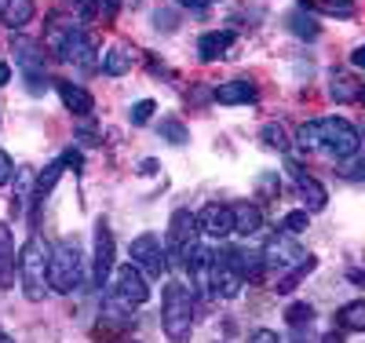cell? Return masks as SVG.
I'll return each instance as SVG.
<instances>
[{"label":"cell","mask_w":365,"mask_h":343,"mask_svg":"<svg viewBox=\"0 0 365 343\" xmlns=\"http://www.w3.org/2000/svg\"><path fill=\"white\" fill-rule=\"evenodd\" d=\"M44 48H48L55 58L70 62V66H77V70H84V73L99 70V48H96V41H91L84 29L73 26V22L51 19L48 37H44Z\"/></svg>","instance_id":"obj_2"},{"label":"cell","mask_w":365,"mask_h":343,"mask_svg":"<svg viewBox=\"0 0 365 343\" xmlns=\"http://www.w3.org/2000/svg\"><path fill=\"white\" fill-rule=\"evenodd\" d=\"M158 132H161V139H168L172 146H187V143H190V132H187V124H182L179 117H165Z\"/></svg>","instance_id":"obj_29"},{"label":"cell","mask_w":365,"mask_h":343,"mask_svg":"<svg viewBox=\"0 0 365 343\" xmlns=\"http://www.w3.org/2000/svg\"><path fill=\"white\" fill-rule=\"evenodd\" d=\"M128 252H132V267H139L143 274H150V277L168 274V248L161 245L158 234H139Z\"/></svg>","instance_id":"obj_8"},{"label":"cell","mask_w":365,"mask_h":343,"mask_svg":"<svg viewBox=\"0 0 365 343\" xmlns=\"http://www.w3.org/2000/svg\"><path fill=\"white\" fill-rule=\"evenodd\" d=\"M113 300L128 303V307H139V303H146V300H150L146 274H143L139 267H132V263L117 267V274H113Z\"/></svg>","instance_id":"obj_9"},{"label":"cell","mask_w":365,"mask_h":343,"mask_svg":"<svg viewBox=\"0 0 365 343\" xmlns=\"http://www.w3.org/2000/svg\"><path fill=\"white\" fill-rule=\"evenodd\" d=\"M307 223H311V212H289L285 215V220H282V230L285 234H303V230H307Z\"/></svg>","instance_id":"obj_33"},{"label":"cell","mask_w":365,"mask_h":343,"mask_svg":"<svg viewBox=\"0 0 365 343\" xmlns=\"http://www.w3.org/2000/svg\"><path fill=\"white\" fill-rule=\"evenodd\" d=\"M197 215L190 212V208H179V212H172V220H168V234H165V248H172V252L179 256L187 245H194L197 241Z\"/></svg>","instance_id":"obj_13"},{"label":"cell","mask_w":365,"mask_h":343,"mask_svg":"<svg viewBox=\"0 0 365 343\" xmlns=\"http://www.w3.org/2000/svg\"><path fill=\"white\" fill-rule=\"evenodd\" d=\"M70 8H73V15H77L81 22H88V19H96L99 0H70Z\"/></svg>","instance_id":"obj_35"},{"label":"cell","mask_w":365,"mask_h":343,"mask_svg":"<svg viewBox=\"0 0 365 343\" xmlns=\"http://www.w3.org/2000/svg\"><path fill=\"white\" fill-rule=\"evenodd\" d=\"M259 139H263L270 150H289V135H285L282 124H263V128H259Z\"/></svg>","instance_id":"obj_32"},{"label":"cell","mask_w":365,"mask_h":343,"mask_svg":"<svg viewBox=\"0 0 365 343\" xmlns=\"http://www.w3.org/2000/svg\"><path fill=\"white\" fill-rule=\"evenodd\" d=\"M285 322L292 325V329H307L311 322H314V307L311 303H289V310H285Z\"/></svg>","instance_id":"obj_31"},{"label":"cell","mask_w":365,"mask_h":343,"mask_svg":"<svg viewBox=\"0 0 365 343\" xmlns=\"http://www.w3.org/2000/svg\"><path fill=\"white\" fill-rule=\"evenodd\" d=\"M241 274L234 270L230 256H227V248H216V252H208V270H205V289H212L216 296L223 300H234L241 292Z\"/></svg>","instance_id":"obj_7"},{"label":"cell","mask_w":365,"mask_h":343,"mask_svg":"<svg viewBox=\"0 0 365 343\" xmlns=\"http://www.w3.org/2000/svg\"><path fill=\"white\" fill-rule=\"evenodd\" d=\"M289 29L296 37H303V41H314L322 29H318V19L314 15H307L303 8H296V11H289Z\"/></svg>","instance_id":"obj_28"},{"label":"cell","mask_w":365,"mask_h":343,"mask_svg":"<svg viewBox=\"0 0 365 343\" xmlns=\"http://www.w3.org/2000/svg\"><path fill=\"white\" fill-rule=\"evenodd\" d=\"M361 91H365V84L354 77V73H332L329 77V99L332 103H358L361 99Z\"/></svg>","instance_id":"obj_20"},{"label":"cell","mask_w":365,"mask_h":343,"mask_svg":"<svg viewBox=\"0 0 365 343\" xmlns=\"http://www.w3.org/2000/svg\"><path fill=\"white\" fill-rule=\"evenodd\" d=\"M11 51H15V66L29 88V96H44L48 91V73H44V55H41V44L29 41V37H11Z\"/></svg>","instance_id":"obj_6"},{"label":"cell","mask_w":365,"mask_h":343,"mask_svg":"<svg viewBox=\"0 0 365 343\" xmlns=\"http://www.w3.org/2000/svg\"><path fill=\"white\" fill-rule=\"evenodd\" d=\"M318 8V11H325V15H340V19H351L354 15V4L351 0H299V8Z\"/></svg>","instance_id":"obj_30"},{"label":"cell","mask_w":365,"mask_h":343,"mask_svg":"<svg viewBox=\"0 0 365 343\" xmlns=\"http://www.w3.org/2000/svg\"><path fill=\"white\" fill-rule=\"evenodd\" d=\"M48 256H51V245L41 234H29L26 245L19 248V282L29 303H41L48 296Z\"/></svg>","instance_id":"obj_3"},{"label":"cell","mask_w":365,"mask_h":343,"mask_svg":"<svg viewBox=\"0 0 365 343\" xmlns=\"http://www.w3.org/2000/svg\"><path fill=\"white\" fill-rule=\"evenodd\" d=\"M139 168H143V175H154V172H158V161H143Z\"/></svg>","instance_id":"obj_44"},{"label":"cell","mask_w":365,"mask_h":343,"mask_svg":"<svg viewBox=\"0 0 365 343\" xmlns=\"http://www.w3.org/2000/svg\"><path fill=\"white\" fill-rule=\"evenodd\" d=\"M55 91H58V99H63V106L73 117H91V110H96V99L73 81H55Z\"/></svg>","instance_id":"obj_16"},{"label":"cell","mask_w":365,"mask_h":343,"mask_svg":"<svg viewBox=\"0 0 365 343\" xmlns=\"http://www.w3.org/2000/svg\"><path fill=\"white\" fill-rule=\"evenodd\" d=\"M34 0H0V22L11 26V29H22L29 19H34Z\"/></svg>","instance_id":"obj_24"},{"label":"cell","mask_w":365,"mask_h":343,"mask_svg":"<svg viewBox=\"0 0 365 343\" xmlns=\"http://www.w3.org/2000/svg\"><path fill=\"white\" fill-rule=\"evenodd\" d=\"M99 70H103L106 77H125V73L132 70V51H128L125 44L106 48V51L99 55Z\"/></svg>","instance_id":"obj_22"},{"label":"cell","mask_w":365,"mask_h":343,"mask_svg":"<svg viewBox=\"0 0 365 343\" xmlns=\"http://www.w3.org/2000/svg\"><path fill=\"white\" fill-rule=\"evenodd\" d=\"M216 103H223V106L256 103V84H249V81H227V84L216 88Z\"/></svg>","instance_id":"obj_23"},{"label":"cell","mask_w":365,"mask_h":343,"mask_svg":"<svg viewBox=\"0 0 365 343\" xmlns=\"http://www.w3.org/2000/svg\"><path fill=\"white\" fill-rule=\"evenodd\" d=\"M259 256H263V270H278V274H285V270H292L307 252H303V248H299L292 237L278 234V237H270V241L259 248Z\"/></svg>","instance_id":"obj_10"},{"label":"cell","mask_w":365,"mask_h":343,"mask_svg":"<svg viewBox=\"0 0 365 343\" xmlns=\"http://www.w3.org/2000/svg\"><path fill=\"white\" fill-rule=\"evenodd\" d=\"M227 256L234 263V270L241 274V282H263V256L252 252V248H227Z\"/></svg>","instance_id":"obj_18"},{"label":"cell","mask_w":365,"mask_h":343,"mask_svg":"<svg viewBox=\"0 0 365 343\" xmlns=\"http://www.w3.org/2000/svg\"><path fill=\"white\" fill-rule=\"evenodd\" d=\"M259 190H263V194H278V190H282V183H278V175H274V172L259 175Z\"/></svg>","instance_id":"obj_37"},{"label":"cell","mask_w":365,"mask_h":343,"mask_svg":"<svg viewBox=\"0 0 365 343\" xmlns=\"http://www.w3.org/2000/svg\"><path fill=\"white\" fill-rule=\"evenodd\" d=\"M314 267H318V260L314 256H303L292 270H285L282 277H278V285H274V292H278V296H289L299 282H303V277H307V274H314Z\"/></svg>","instance_id":"obj_25"},{"label":"cell","mask_w":365,"mask_h":343,"mask_svg":"<svg viewBox=\"0 0 365 343\" xmlns=\"http://www.w3.org/2000/svg\"><path fill=\"white\" fill-rule=\"evenodd\" d=\"M318 343H344V332H325Z\"/></svg>","instance_id":"obj_42"},{"label":"cell","mask_w":365,"mask_h":343,"mask_svg":"<svg viewBox=\"0 0 365 343\" xmlns=\"http://www.w3.org/2000/svg\"><path fill=\"white\" fill-rule=\"evenodd\" d=\"M19 274V256H15V234L0 220V289H11Z\"/></svg>","instance_id":"obj_14"},{"label":"cell","mask_w":365,"mask_h":343,"mask_svg":"<svg viewBox=\"0 0 365 343\" xmlns=\"http://www.w3.org/2000/svg\"><path fill=\"white\" fill-rule=\"evenodd\" d=\"M230 44H234V29H212V34H205L197 41V55L205 62H216V58H223L230 51Z\"/></svg>","instance_id":"obj_21"},{"label":"cell","mask_w":365,"mask_h":343,"mask_svg":"<svg viewBox=\"0 0 365 343\" xmlns=\"http://www.w3.org/2000/svg\"><path fill=\"white\" fill-rule=\"evenodd\" d=\"M249 343H282V339H278V332H274V329H256L249 336Z\"/></svg>","instance_id":"obj_38"},{"label":"cell","mask_w":365,"mask_h":343,"mask_svg":"<svg viewBox=\"0 0 365 343\" xmlns=\"http://www.w3.org/2000/svg\"><path fill=\"white\" fill-rule=\"evenodd\" d=\"M11 175H15V165H11L8 153L0 150V186H8V183H11Z\"/></svg>","instance_id":"obj_36"},{"label":"cell","mask_w":365,"mask_h":343,"mask_svg":"<svg viewBox=\"0 0 365 343\" xmlns=\"http://www.w3.org/2000/svg\"><path fill=\"white\" fill-rule=\"evenodd\" d=\"M58 161H63V165H73V168H81V153H77V150H66Z\"/></svg>","instance_id":"obj_39"},{"label":"cell","mask_w":365,"mask_h":343,"mask_svg":"<svg viewBox=\"0 0 365 343\" xmlns=\"http://www.w3.org/2000/svg\"><path fill=\"white\" fill-rule=\"evenodd\" d=\"M11 81V66H8V62H0V88H4Z\"/></svg>","instance_id":"obj_40"},{"label":"cell","mask_w":365,"mask_h":343,"mask_svg":"<svg viewBox=\"0 0 365 343\" xmlns=\"http://www.w3.org/2000/svg\"><path fill=\"white\" fill-rule=\"evenodd\" d=\"M110 274H113V230L99 220L96 223V256H91V285L106 289Z\"/></svg>","instance_id":"obj_11"},{"label":"cell","mask_w":365,"mask_h":343,"mask_svg":"<svg viewBox=\"0 0 365 343\" xmlns=\"http://www.w3.org/2000/svg\"><path fill=\"white\" fill-rule=\"evenodd\" d=\"M182 8H205V4H212V0H179Z\"/></svg>","instance_id":"obj_43"},{"label":"cell","mask_w":365,"mask_h":343,"mask_svg":"<svg viewBox=\"0 0 365 343\" xmlns=\"http://www.w3.org/2000/svg\"><path fill=\"white\" fill-rule=\"evenodd\" d=\"M84 285V256H81V245L77 237H63L58 245H51V256H48V289L55 292H77Z\"/></svg>","instance_id":"obj_4"},{"label":"cell","mask_w":365,"mask_h":343,"mask_svg":"<svg viewBox=\"0 0 365 343\" xmlns=\"http://www.w3.org/2000/svg\"><path fill=\"white\" fill-rule=\"evenodd\" d=\"M296 143L303 150H329L332 158H358L361 153V135L351 121L344 117H322V121H307L299 124Z\"/></svg>","instance_id":"obj_1"},{"label":"cell","mask_w":365,"mask_h":343,"mask_svg":"<svg viewBox=\"0 0 365 343\" xmlns=\"http://www.w3.org/2000/svg\"><path fill=\"white\" fill-rule=\"evenodd\" d=\"M292 175H296V190H299V198H303V212H322L325 201H329V190H325L314 175L299 172L296 165H292Z\"/></svg>","instance_id":"obj_17"},{"label":"cell","mask_w":365,"mask_h":343,"mask_svg":"<svg viewBox=\"0 0 365 343\" xmlns=\"http://www.w3.org/2000/svg\"><path fill=\"white\" fill-rule=\"evenodd\" d=\"M230 215H234V234H241V237H256L263 230V212L252 201L230 205Z\"/></svg>","instance_id":"obj_19"},{"label":"cell","mask_w":365,"mask_h":343,"mask_svg":"<svg viewBox=\"0 0 365 343\" xmlns=\"http://www.w3.org/2000/svg\"><path fill=\"white\" fill-rule=\"evenodd\" d=\"M299 332H303V329H296V336H292L289 343H303V336H299Z\"/></svg>","instance_id":"obj_45"},{"label":"cell","mask_w":365,"mask_h":343,"mask_svg":"<svg viewBox=\"0 0 365 343\" xmlns=\"http://www.w3.org/2000/svg\"><path fill=\"white\" fill-rule=\"evenodd\" d=\"M161 329L172 343H187L194 332V292L179 282H168L161 292Z\"/></svg>","instance_id":"obj_5"},{"label":"cell","mask_w":365,"mask_h":343,"mask_svg":"<svg viewBox=\"0 0 365 343\" xmlns=\"http://www.w3.org/2000/svg\"><path fill=\"white\" fill-rule=\"evenodd\" d=\"M197 230L212 241H223L234 234V215H230V205H220V201H212L197 212Z\"/></svg>","instance_id":"obj_12"},{"label":"cell","mask_w":365,"mask_h":343,"mask_svg":"<svg viewBox=\"0 0 365 343\" xmlns=\"http://www.w3.org/2000/svg\"><path fill=\"white\" fill-rule=\"evenodd\" d=\"M154 110H158V106H154V99H139V103L132 106V113H128V117H132V124L139 128V124H146L150 117H154Z\"/></svg>","instance_id":"obj_34"},{"label":"cell","mask_w":365,"mask_h":343,"mask_svg":"<svg viewBox=\"0 0 365 343\" xmlns=\"http://www.w3.org/2000/svg\"><path fill=\"white\" fill-rule=\"evenodd\" d=\"M351 62H354V66H365V48H354L351 51Z\"/></svg>","instance_id":"obj_41"},{"label":"cell","mask_w":365,"mask_h":343,"mask_svg":"<svg viewBox=\"0 0 365 343\" xmlns=\"http://www.w3.org/2000/svg\"><path fill=\"white\" fill-rule=\"evenodd\" d=\"M99 329H103V332H132V329H135L132 307L120 303V300H106V303H103V314H99Z\"/></svg>","instance_id":"obj_15"},{"label":"cell","mask_w":365,"mask_h":343,"mask_svg":"<svg viewBox=\"0 0 365 343\" xmlns=\"http://www.w3.org/2000/svg\"><path fill=\"white\" fill-rule=\"evenodd\" d=\"M336 325L344 332H365V300H351L336 310Z\"/></svg>","instance_id":"obj_26"},{"label":"cell","mask_w":365,"mask_h":343,"mask_svg":"<svg viewBox=\"0 0 365 343\" xmlns=\"http://www.w3.org/2000/svg\"><path fill=\"white\" fill-rule=\"evenodd\" d=\"M63 168H66L63 161H51V165H48V168H44V172L34 179V201H37V205L51 194V186H55L58 179H63Z\"/></svg>","instance_id":"obj_27"}]
</instances>
